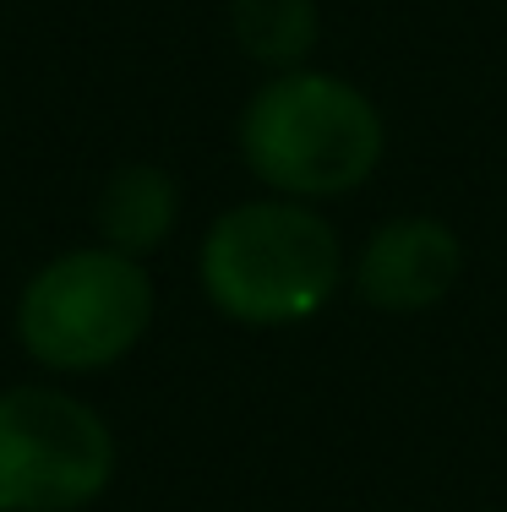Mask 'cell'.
Masks as SVG:
<instances>
[{"instance_id": "3", "label": "cell", "mask_w": 507, "mask_h": 512, "mask_svg": "<svg viewBox=\"0 0 507 512\" xmlns=\"http://www.w3.org/2000/svg\"><path fill=\"white\" fill-rule=\"evenodd\" d=\"M153 278L137 256L88 246L44 262L17 300V338L44 371H104L142 344Z\"/></svg>"}, {"instance_id": "7", "label": "cell", "mask_w": 507, "mask_h": 512, "mask_svg": "<svg viewBox=\"0 0 507 512\" xmlns=\"http://www.w3.org/2000/svg\"><path fill=\"white\" fill-rule=\"evenodd\" d=\"M229 28L251 60L273 71H295L317 44V0H235Z\"/></svg>"}, {"instance_id": "4", "label": "cell", "mask_w": 507, "mask_h": 512, "mask_svg": "<svg viewBox=\"0 0 507 512\" xmlns=\"http://www.w3.org/2000/svg\"><path fill=\"white\" fill-rule=\"evenodd\" d=\"M115 474L104 414L60 387L0 393V512H82Z\"/></svg>"}, {"instance_id": "6", "label": "cell", "mask_w": 507, "mask_h": 512, "mask_svg": "<svg viewBox=\"0 0 507 512\" xmlns=\"http://www.w3.org/2000/svg\"><path fill=\"white\" fill-rule=\"evenodd\" d=\"M175 213H180V191L159 164H126L99 191V235L110 251L126 256L159 251L175 229Z\"/></svg>"}, {"instance_id": "5", "label": "cell", "mask_w": 507, "mask_h": 512, "mask_svg": "<svg viewBox=\"0 0 507 512\" xmlns=\"http://www.w3.org/2000/svg\"><path fill=\"white\" fill-rule=\"evenodd\" d=\"M464 246L437 218H393L355 262V295L377 311H431L453 295Z\"/></svg>"}, {"instance_id": "1", "label": "cell", "mask_w": 507, "mask_h": 512, "mask_svg": "<svg viewBox=\"0 0 507 512\" xmlns=\"http://www.w3.org/2000/svg\"><path fill=\"white\" fill-rule=\"evenodd\" d=\"M240 153L279 197H344L382 164V115L328 71H279L240 115Z\"/></svg>"}, {"instance_id": "2", "label": "cell", "mask_w": 507, "mask_h": 512, "mask_svg": "<svg viewBox=\"0 0 507 512\" xmlns=\"http://www.w3.org/2000/svg\"><path fill=\"white\" fill-rule=\"evenodd\" d=\"M344 273V251L322 213L295 197L240 202L202 240V289L224 316L284 327L322 311Z\"/></svg>"}]
</instances>
